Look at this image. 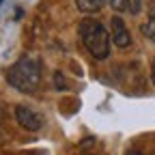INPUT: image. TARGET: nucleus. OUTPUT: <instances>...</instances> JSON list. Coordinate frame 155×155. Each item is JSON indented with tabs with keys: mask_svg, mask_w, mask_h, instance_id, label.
I'll list each match as a JSON object with an SVG mask.
<instances>
[{
	"mask_svg": "<svg viewBox=\"0 0 155 155\" xmlns=\"http://www.w3.org/2000/svg\"><path fill=\"white\" fill-rule=\"evenodd\" d=\"M125 155H144V153H142V151H138V149H129Z\"/></svg>",
	"mask_w": 155,
	"mask_h": 155,
	"instance_id": "obj_9",
	"label": "nucleus"
},
{
	"mask_svg": "<svg viewBox=\"0 0 155 155\" xmlns=\"http://www.w3.org/2000/svg\"><path fill=\"white\" fill-rule=\"evenodd\" d=\"M151 80H153V86H155V58H153V65H151Z\"/></svg>",
	"mask_w": 155,
	"mask_h": 155,
	"instance_id": "obj_8",
	"label": "nucleus"
},
{
	"mask_svg": "<svg viewBox=\"0 0 155 155\" xmlns=\"http://www.w3.org/2000/svg\"><path fill=\"white\" fill-rule=\"evenodd\" d=\"M0 2H2V0H0Z\"/></svg>",
	"mask_w": 155,
	"mask_h": 155,
	"instance_id": "obj_13",
	"label": "nucleus"
},
{
	"mask_svg": "<svg viewBox=\"0 0 155 155\" xmlns=\"http://www.w3.org/2000/svg\"><path fill=\"white\" fill-rule=\"evenodd\" d=\"M0 134H2V127H0Z\"/></svg>",
	"mask_w": 155,
	"mask_h": 155,
	"instance_id": "obj_12",
	"label": "nucleus"
},
{
	"mask_svg": "<svg viewBox=\"0 0 155 155\" xmlns=\"http://www.w3.org/2000/svg\"><path fill=\"white\" fill-rule=\"evenodd\" d=\"M140 30H142V35L149 39V41L155 43V17H153V15H149V19L140 26Z\"/></svg>",
	"mask_w": 155,
	"mask_h": 155,
	"instance_id": "obj_7",
	"label": "nucleus"
},
{
	"mask_svg": "<svg viewBox=\"0 0 155 155\" xmlns=\"http://www.w3.org/2000/svg\"><path fill=\"white\" fill-rule=\"evenodd\" d=\"M15 119H17V123L22 125L24 129H28V131H39L43 127V119H41V114H39L37 110H32L30 106H24V104H19V106H15Z\"/></svg>",
	"mask_w": 155,
	"mask_h": 155,
	"instance_id": "obj_3",
	"label": "nucleus"
},
{
	"mask_svg": "<svg viewBox=\"0 0 155 155\" xmlns=\"http://www.w3.org/2000/svg\"><path fill=\"white\" fill-rule=\"evenodd\" d=\"M149 13L155 17V0H151V2H149Z\"/></svg>",
	"mask_w": 155,
	"mask_h": 155,
	"instance_id": "obj_10",
	"label": "nucleus"
},
{
	"mask_svg": "<svg viewBox=\"0 0 155 155\" xmlns=\"http://www.w3.org/2000/svg\"><path fill=\"white\" fill-rule=\"evenodd\" d=\"M110 41L116 48H121V50H125V48L131 45V35H129L125 22L121 19V15H114L110 19Z\"/></svg>",
	"mask_w": 155,
	"mask_h": 155,
	"instance_id": "obj_4",
	"label": "nucleus"
},
{
	"mask_svg": "<svg viewBox=\"0 0 155 155\" xmlns=\"http://www.w3.org/2000/svg\"><path fill=\"white\" fill-rule=\"evenodd\" d=\"M7 82L19 91V93H35L41 84V63L37 58L30 56H22L17 63H13L7 71Z\"/></svg>",
	"mask_w": 155,
	"mask_h": 155,
	"instance_id": "obj_1",
	"label": "nucleus"
},
{
	"mask_svg": "<svg viewBox=\"0 0 155 155\" xmlns=\"http://www.w3.org/2000/svg\"><path fill=\"white\" fill-rule=\"evenodd\" d=\"M80 37L84 48L91 52L93 58L97 61H104L110 54V32L97 22V19H84L80 24Z\"/></svg>",
	"mask_w": 155,
	"mask_h": 155,
	"instance_id": "obj_2",
	"label": "nucleus"
},
{
	"mask_svg": "<svg viewBox=\"0 0 155 155\" xmlns=\"http://www.w3.org/2000/svg\"><path fill=\"white\" fill-rule=\"evenodd\" d=\"M2 116H5V112H2V108H0V121H2Z\"/></svg>",
	"mask_w": 155,
	"mask_h": 155,
	"instance_id": "obj_11",
	"label": "nucleus"
},
{
	"mask_svg": "<svg viewBox=\"0 0 155 155\" xmlns=\"http://www.w3.org/2000/svg\"><path fill=\"white\" fill-rule=\"evenodd\" d=\"M108 5L116 11V15L119 13H140L142 9V0H108Z\"/></svg>",
	"mask_w": 155,
	"mask_h": 155,
	"instance_id": "obj_5",
	"label": "nucleus"
},
{
	"mask_svg": "<svg viewBox=\"0 0 155 155\" xmlns=\"http://www.w3.org/2000/svg\"><path fill=\"white\" fill-rule=\"evenodd\" d=\"M104 2H106V0H75L80 13H97L104 7Z\"/></svg>",
	"mask_w": 155,
	"mask_h": 155,
	"instance_id": "obj_6",
	"label": "nucleus"
}]
</instances>
